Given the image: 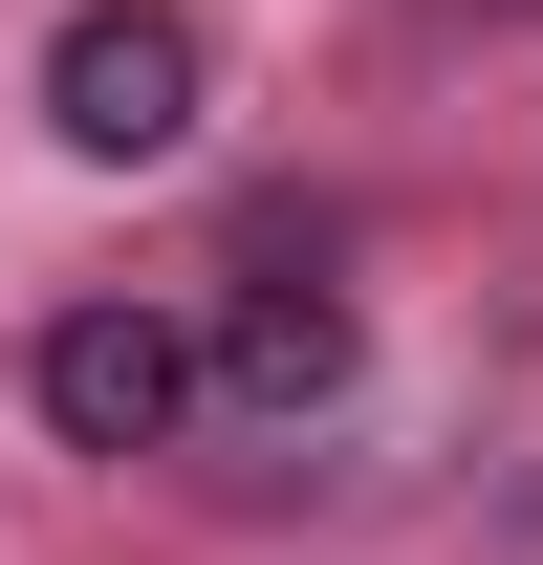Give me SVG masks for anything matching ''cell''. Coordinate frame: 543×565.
Instances as JSON below:
<instances>
[{"label": "cell", "mask_w": 543, "mask_h": 565, "mask_svg": "<svg viewBox=\"0 0 543 565\" xmlns=\"http://www.w3.org/2000/svg\"><path fill=\"white\" fill-rule=\"evenodd\" d=\"M196 22L174 0H87L66 44H44V131L87 152V174H152V152H196Z\"/></svg>", "instance_id": "6da1fadb"}, {"label": "cell", "mask_w": 543, "mask_h": 565, "mask_svg": "<svg viewBox=\"0 0 543 565\" xmlns=\"http://www.w3.org/2000/svg\"><path fill=\"white\" fill-rule=\"evenodd\" d=\"M217 392H239V414H327V392H348V305H327V282H239Z\"/></svg>", "instance_id": "3957f363"}, {"label": "cell", "mask_w": 543, "mask_h": 565, "mask_svg": "<svg viewBox=\"0 0 543 565\" xmlns=\"http://www.w3.org/2000/svg\"><path fill=\"white\" fill-rule=\"evenodd\" d=\"M174 414H196V327L174 305H66L44 327V435L66 457H152Z\"/></svg>", "instance_id": "7a4b0ae2"}]
</instances>
